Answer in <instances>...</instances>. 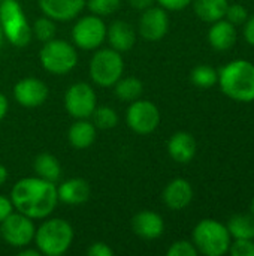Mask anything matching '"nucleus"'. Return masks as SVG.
I'll return each instance as SVG.
<instances>
[{
  "label": "nucleus",
  "mask_w": 254,
  "mask_h": 256,
  "mask_svg": "<svg viewBox=\"0 0 254 256\" xmlns=\"http://www.w3.org/2000/svg\"><path fill=\"white\" fill-rule=\"evenodd\" d=\"M87 255L88 256H112L114 255V250H112L106 243L97 242V243H93V244L88 248Z\"/></svg>",
  "instance_id": "473e14b6"
},
{
  "label": "nucleus",
  "mask_w": 254,
  "mask_h": 256,
  "mask_svg": "<svg viewBox=\"0 0 254 256\" xmlns=\"http://www.w3.org/2000/svg\"><path fill=\"white\" fill-rule=\"evenodd\" d=\"M190 80L196 87L208 88V87H213L217 84L219 70H216L213 66H208V64H199L192 70Z\"/></svg>",
  "instance_id": "a878e982"
},
{
  "label": "nucleus",
  "mask_w": 254,
  "mask_h": 256,
  "mask_svg": "<svg viewBox=\"0 0 254 256\" xmlns=\"http://www.w3.org/2000/svg\"><path fill=\"white\" fill-rule=\"evenodd\" d=\"M34 224L22 213H10L0 226L3 240L12 248H25L34 238Z\"/></svg>",
  "instance_id": "1a4fd4ad"
},
{
  "label": "nucleus",
  "mask_w": 254,
  "mask_h": 256,
  "mask_svg": "<svg viewBox=\"0 0 254 256\" xmlns=\"http://www.w3.org/2000/svg\"><path fill=\"white\" fill-rule=\"evenodd\" d=\"M31 33L36 36L37 40L40 42H48L51 39H54V34H55V24H54V20H51L49 16H42V18H37L31 27Z\"/></svg>",
  "instance_id": "cd10ccee"
},
{
  "label": "nucleus",
  "mask_w": 254,
  "mask_h": 256,
  "mask_svg": "<svg viewBox=\"0 0 254 256\" xmlns=\"http://www.w3.org/2000/svg\"><path fill=\"white\" fill-rule=\"evenodd\" d=\"M13 207L24 216L33 219L48 218L57 202V188L52 182L40 177H27L18 180L10 192Z\"/></svg>",
  "instance_id": "f257e3e1"
},
{
  "label": "nucleus",
  "mask_w": 254,
  "mask_h": 256,
  "mask_svg": "<svg viewBox=\"0 0 254 256\" xmlns=\"http://www.w3.org/2000/svg\"><path fill=\"white\" fill-rule=\"evenodd\" d=\"M163 202L174 212L184 210L193 200V188L186 178H175L163 190Z\"/></svg>",
  "instance_id": "4468645a"
},
{
  "label": "nucleus",
  "mask_w": 254,
  "mask_h": 256,
  "mask_svg": "<svg viewBox=\"0 0 254 256\" xmlns=\"http://www.w3.org/2000/svg\"><path fill=\"white\" fill-rule=\"evenodd\" d=\"M13 213V204L9 198L0 195V224L10 214Z\"/></svg>",
  "instance_id": "f704fd0d"
},
{
  "label": "nucleus",
  "mask_w": 254,
  "mask_h": 256,
  "mask_svg": "<svg viewBox=\"0 0 254 256\" xmlns=\"http://www.w3.org/2000/svg\"><path fill=\"white\" fill-rule=\"evenodd\" d=\"M226 226L235 240H254V218L252 214H234Z\"/></svg>",
  "instance_id": "b1692460"
},
{
  "label": "nucleus",
  "mask_w": 254,
  "mask_h": 256,
  "mask_svg": "<svg viewBox=\"0 0 254 256\" xmlns=\"http://www.w3.org/2000/svg\"><path fill=\"white\" fill-rule=\"evenodd\" d=\"M252 216L254 218V198H253V201H252Z\"/></svg>",
  "instance_id": "79ce46f5"
},
{
  "label": "nucleus",
  "mask_w": 254,
  "mask_h": 256,
  "mask_svg": "<svg viewBox=\"0 0 254 256\" xmlns=\"http://www.w3.org/2000/svg\"><path fill=\"white\" fill-rule=\"evenodd\" d=\"M40 10L55 21L73 20L85 6V0H37Z\"/></svg>",
  "instance_id": "2eb2a0df"
},
{
  "label": "nucleus",
  "mask_w": 254,
  "mask_h": 256,
  "mask_svg": "<svg viewBox=\"0 0 254 256\" xmlns=\"http://www.w3.org/2000/svg\"><path fill=\"white\" fill-rule=\"evenodd\" d=\"M106 38V26L97 15H87L76 21L72 28L75 45L82 50H96Z\"/></svg>",
  "instance_id": "9d476101"
},
{
  "label": "nucleus",
  "mask_w": 254,
  "mask_h": 256,
  "mask_svg": "<svg viewBox=\"0 0 254 256\" xmlns=\"http://www.w3.org/2000/svg\"><path fill=\"white\" fill-rule=\"evenodd\" d=\"M48 87L37 78H24L13 87L15 100L25 108H36L48 99Z\"/></svg>",
  "instance_id": "ddd939ff"
},
{
  "label": "nucleus",
  "mask_w": 254,
  "mask_h": 256,
  "mask_svg": "<svg viewBox=\"0 0 254 256\" xmlns=\"http://www.w3.org/2000/svg\"><path fill=\"white\" fill-rule=\"evenodd\" d=\"M67 140L73 148H87L96 140V126L85 118H78V122L70 126L67 132Z\"/></svg>",
  "instance_id": "412c9836"
},
{
  "label": "nucleus",
  "mask_w": 254,
  "mask_h": 256,
  "mask_svg": "<svg viewBox=\"0 0 254 256\" xmlns=\"http://www.w3.org/2000/svg\"><path fill=\"white\" fill-rule=\"evenodd\" d=\"M64 105L72 117L87 118L96 110V93L87 82H76L67 88Z\"/></svg>",
  "instance_id": "9b49d317"
},
{
  "label": "nucleus",
  "mask_w": 254,
  "mask_h": 256,
  "mask_svg": "<svg viewBox=\"0 0 254 256\" xmlns=\"http://www.w3.org/2000/svg\"><path fill=\"white\" fill-rule=\"evenodd\" d=\"M115 94L118 99L126 100V102H133L139 99L142 94V82L135 78V76H127V78H120L115 84Z\"/></svg>",
  "instance_id": "393cba45"
},
{
  "label": "nucleus",
  "mask_w": 254,
  "mask_h": 256,
  "mask_svg": "<svg viewBox=\"0 0 254 256\" xmlns=\"http://www.w3.org/2000/svg\"><path fill=\"white\" fill-rule=\"evenodd\" d=\"M198 249L195 248L193 243L187 240H178L175 242L169 249H168V256H196Z\"/></svg>",
  "instance_id": "7c9ffc66"
},
{
  "label": "nucleus",
  "mask_w": 254,
  "mask_h": 256,
  "mask_svg": "<svg viewBox=\"0 0 254 256\" xmlns=\"http://www.w3.org/2000/svg\"><path fill=\"white\" fill-rule=\"evenodd\" d=\"M93 124L97 129H112L118 124V114L109 106H99L93 111Z\"/></svg>",
  "instance_id": "bb28decb"
},
{
  "label": "nucleus",
  "mask_w": 254,
  "mask_h": 256,
  "mask_svg": "<svg viewBox=\"0 0 254 256\" xmlns=\"http://www.w3.org/2000/svg\"><path fill=\"white\" fill-rule=\"evenodd\" d=\"M163 9L168 10H181L192 4V0H156Z\"/></svg>",
  "instance_id": "72a5a7b5"
},
{
  "label": "nucleus",
  "mask_w": 254,
  "mask_h": 256,
  "mask_svg": "<svg viewBox=\"0 0 254 256\" xmlns=\"http://www.w3.org/2000/svg\"><path fill=\"white\" fill-rule=\"evenodd\" d=\"M3 30H1V24H0V50H1V45H3Z\"/></svg>",
  "instance_id": "a19ab883"
},
{
  "label": "nucleus",
  "mask_w": 254,
  "mask_h": 256,
  "mask_svg": "<svg viewBox=\"0 0 254 256\" xmlns=\"http://www.w3.org/2000/svg\"><path fill=\"white\" fill-rule=\"evenodd\" d=\"M243 34H244V39L247 40V44H250V45L254 46V15L249 16L247 21L244 22Z\"/></svg>",
  "instance_id": "c9c22d12"
},
{
  "label": "nucleus",
  "mask_w": 254,
  "mask_h": 256,
  "mask_svg": "<svg viewBox=\"0 0 254 256\" xmlns=\"http://www.w3.org/2000/svg\"><path fill=\"white\" fill-rule=\"evenodd\" d=\"M232 237L228 226L216 219H204L193 230V244L198 254L205 256H223L229 252Z\"/></svg>",
  "instance_id": "20e7f679"
},
{
  "label": "nucleus",
  "mask_w": 254,
  "mask_h": 256,
  "mask_svg": "<svg viewBox=\"0 0 254 256\" xmlns=\"http://www.w3.org/2000/svg\"><path fill=\"white\" fill-rule=\"evenodd\" d=\"M237 26H234L231 21L222 18L219 21H214L210 32H208V42L210 45L217 51H226L231 50L237 44Z\"/></svg>",
  "instance_id": "a211bd4d"
},
{
  "label": "nucleus",
  "mask_w": 254,
  "mask_h": 256,
  "mask_svg": "<svg viewBox=\"0 0 254 256\" xmlns=\"http://www.w3.org/2000/svg\"><path fill=\"white\" fill-rule=\"evenodd\" d=\"M39 60L43 69L49 74L63 75L76 66L78 54L72 44L61 39H51L43 42V46L39 52Z\"/></svg>",
  "instance_id": "423d86ee"
},
{
  "label": "nucleus",
  "mask_w": 254,
  "mask_h": 256,
  "mask_svg": "<svg viewBox=\"0 0 254 256\" xmlns=\"http://www.w3.org/2000/svg\"><path fill=\"white\" fill-rule=\"evenodd\" d=\"M7 108H9V105H7L6 96L0 93V122L4 118V116H6V112H7Z\"/></svg>",
  "instance_id": "4c0bfd02"
},
{
  "label": "nucleus",
  "mask_w": 254,
  "mask_h": 256,
  "mask_svg": "<svg viewBox=\"0 0 254 256\" xmlns=\"http://www.w3.org/2000/svg\"><path fill=\"white\" fill-rule=\"evenodd\" d=\"M0 24L3 36L15 46H25L31 40V27L16 0H1Z\"/></svg>",
  "instance_id": "39448f33"
},
{
  "label": "nucleus",
  "mask_w": 254,
  "mask_h": 256,
  "mask_svg": "<svg viewBox=\"0 0 254 256\" xmlns=\"http://www.w3.org/2000/svg\"><path fill=\"white\" fill-rule=\"evenodd\" d=\"M19 256H39L40 255V252L37 250V249H24V250H21Z\"/></svg>",
  "instance_id": "58836bf2"
},
{
  "label": "nucleus",
  "mask_w": 254,
  "mask_h": 256,
  "mask_svg": "<svg viewBox=\"0 0 254 256\" xmlns=\"http://www.w3.org/2000/svg\"><path fill=\"white\" fill-rule=\"evenodd\" d=\"M196 140L189 132H177L168 141L169 156L178 164H189L196 154Z\"/></svg>",
  "instance_id": "f3484780"
},
{
  "label": "nucleus",
  "mask_w": 254,
  "mask_h": 256,
  "mask_svg": "<svg viewBox=\"0 0 254 256\" xmlns=\"http://www.w3.org/2000/svg\"><path fill=\"white\" fill-rule=\"evenodd\" d=\"M88 9L99 16L111 15L120 8V0H88Z\"/></svg>",
  "instance_id": "c85d7f7f"
},
{
  "label": "nucleus",
  "mask_w": 254,
  "mask_h": 256,
  "mask_svg": "<svg viewBox=\"0 0 254 256\" xmlns=\"http://www.w3.org/2000/svg\"><path fill=\"white\" fill-rule=\"evenodd\" d=\"M33 168H34V172L37 174V177H40L43 180H48V182H52V183H55L61 176L60 162L57 160V158H54L49 153L39 154L34 159Z\"/></svg>",
  "instance_id": "5701e85b"
},
{
  "label": "nucleus",
  "mask_w": 254,
  "mask_h": 256,
  "mask_svg": "<svg viewBox=\"0 0 254 256\" xmlns=\"http://www.w3.org/2000/svg\"><path fill=\"white\" fill-rule=\"evenodd\" d=\"M34 243L42 255L60 256L67 252L73 242V230L63 219H49L34 232Z\"/></svg>",
  "instance_id": "7ed1b4c3"
},
{
  "label": "nucleus",
  "mask_w": 254,
  "mask_h": 256,
  "mask_svg": "<svg viewBox=\"0 0 254 256\" xmlns=\"http://www.w3.org/2000/svg\"><path fill=\"white\" fill-rule=\"evenodd\" d=\"M226 20L231 21L234 26H241L247 21L249 18V12L247 9L240 4V3H234V4H228V9H226V14H225Z\"/></svg>",
  "instance_id": "c756f323"
},
{
  "label": "nucleus",
  "mask_w": 254,
  "mask_h": 256,
  "mask_svg": "<svg viewBox=\"0 0 254 256\" xmlns=\"http://www.w3.org/2000/svg\"><path fill=\"white\" fill-rule=\"evenodd\" d=\"M169 28V18L166 9L151 6L144 10L139 20V33L148 42L160 40Z\"/></svg>",
  "instance_id": "f8f14e48"
},
{
  "label": "nucleus",
  "mask_w": 254,
  "mask_h": 256,
  "mask_svg": "<svg viewBox=\"0 0 254 256\" xmlns=\"http://www.w3.org/2000/svg\"><path fill=\"white\" fill-rule=\"evenodd\" d=\"M6 180H7V170L3 165H0V186L4 184Z\"/></svg>",
  "instance_id": "ea45409f"
},
{
  "label": "nucleus",
  "mask_w": 254,
  "mask_h": 256,
  "mask_svg": "<svg viewBox=\"0 0 254 256\" xmlns=\"http://www.w3.org/2000/svg\"><path fill=\"white\" fill-rule=\"evenodd\" d=\"M222 92L232 100L249 104L254 100V64L249 60L238 58L226 63L219 70Z\"/></svg>",
  "instance_id": "f03ea898"
},
{
  "label": "nucleus",
  "mask_w": 254,
  "mask_h": 256,
  "mask_svg": "<svg viewBox=\"0 0 254 256\" xmlns=\"http://www.w3.org/2000/svg\"><path fill=\"white\" fill-rule=\"evenodd\" d=\"M106 36L109 39L111 46L118 52L129 51L136 42L135 30L126 21H114L109 26V30H106Z\"/></svg>",
  "instance_id": "aec40b11"
},
{
  "label": "nucleus",
  "mask_w": 254,
  "mask_h": 256,
  "mask_svg": "<svg viewBox=\"0 0 254 256\" xmlns=\"http://www.w3.org/2000/svg\"><path fill=\"white\" fill-rule=\"evenodd\" d=\"M133 232L144 240H156L165 231V222L160 214L154 212H139L132 219Z\"/></svg>",
  "instance_id": "dca6fc26"
},
{
  "label": "nucleus",
  "mask_w": 254,
  "mask_h": 256,
  "mask_svg": "<svg viewBox=\"0 0 254 256\" xmlns=\"http://www.w3.org/2000/svg\"><path fill=\"white\" fill-rule=\"evenodd\" d=\"M154 2L156 0H129L130 6L135 9H139V10H145V9L151 8Z\"/></svg>",
  "instance_id": "e433bc0d"
},
{
  "label": "nucleus",
  "mask_w": 254,
  "mask_h": 256,
  "mask_svg": "<svg viewBox=\"0 0 254 256\" xmlns=\"http://www.w3.org/2000/svg\"><path fill=\"white\" fill-rule=\"evenodd\" d=\"M195 14L205 22H214L225 18L228 0H192Z\"/></svg>",
  "instance_id": "4be33fe9"
},
{
  "label": "nucleus",
  "mask_w": 254,
  "mask_h": 256,
  "mask_svg": "<svg viewBox=\"0 0 254 256\" xmlns=\"http://www.w3.org/2000/svg\"><path fill=\"white\" fill-rule=\"evenodd\" d=\"M127 126L139 134L147 135L157 129L160 123V112L159 108L150 100H133L126 114Z\"/></svg>",
  "instance_id": "6e6552de"
},
{
  "label": "nucleus",
  "mask_w": 254,
  "mask_h": 256,
  "mask_svg": "<svg viewBox=\"0 0 254 256\" xmlns=\"http://www.w3.org/2000/svg\"><path fill=\"white\" fill-rule=\"evenodd\" d=\"M123 70V57L114 48L97 51L90 62V76L100 87L114 86L121 78Z\"/></svg>",
  "instance_id": "0eeeda50"
},
{
  "label": "nucleus",
  "mask_w": 254,
  "mask_h": 256,
  "mask_svg": "<svg viewBox=\"0 0 254 256\" xmlns=\"http://www.w3.org/2000/svg\"><path fill=\"white\" fill-rule=\"evenodd\" d=\"M58 201L70 206L84 204L90 198V186L82 178H70L66 180L57 188Z\"/></svg>",
  "instance_id": "6ab92c4d"
},
{
  "label": "nucleus",
  "mask_w": 254,
  "mask_h": 256,
  "mask_svg": "<svg viewBox=\"0 0 254 256\" xmlns=\"http://www.w3.org/2000/svg\"><path fill=\"white\" fill-rule=\"evenodd\" d=\"M232 256H254V240H235L229 246Z\"/></svg>",
  "instance_id": "2f4dec72"
}]
</instances>
